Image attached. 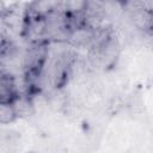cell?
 I'll return each instance as SVG.
<instances>
[{"instance_id":"277c9868","label":"cell","mask_w":153,"mask_h":153,"mask_svg":"<svg viewBox=\"0 0 153 153\" xmlns=\"http://www.w3.org/2000/svg\"><path fill=\"white\" fill-rule=\"evenodd\" d=\"M17 118L14 110L11 104H4L0 103V126L2 124H8L13 122Z\"/></svg>"},{"instance_id":"6da1fadb","label":"cell","mask_w":153,"mask_h":153,"mask_svg":"<svg viewBox=\"0 0 153 153\" xmlns=\"http://www.w3.org/2000/svg\"><path fill=\"white\" fill-rule=\"evenodd\" d=\"M50 43L45 41L32 42L26 45L23 53V80L29 91L42 79L49 57Z\"/></svg>"},{"instance_id":"7a4b0ae2","label":"cell","mask_w":153,"mask_h":153,"mask_svg":"<svg viewBox=\"0 0 153 153\" xmlns=\"http://www.w3.org/2000/svg\"><path fill=\"white\" fill-rule=\"evenodd\" d=\"M20 93L18 78L0 66V103L12 104Z\"/></svg>"},{"instance_id":"3957f363","label":"cell","mask_w":153,"mask_h":153,"mask_svg":"<svg viewBox=\"0 0 153 153\" xmlns=\"http://www.w3.org/2000/svg\"><path fill=\"white\" fill-rule=\"evenodd\" d=\"M11 105L14 110V114H16L17 118L18 117H27L33 112L32 99L26 93H20Z\"/></svg>"},{"instance_id":"5b68a950","label":"cell","mask_w":153,"mask_h":153,"mask_svg":"<svg viewBox=\"0 0 153 153\" xmlns=\"http://www.w3.org/2000/svg\"><path fill=\"white\" fill-rule=\"evenodd\" d=\"M7 8H6V5L2 2V1H0V18H4V16L7 13Z\"/></svg>"}]
</instances>
